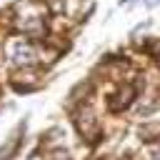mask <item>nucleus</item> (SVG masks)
<instances>
[{
    "instance_id": "nucleus-1",
    "label": "nucleus",
    "mask_w": 160,
    "mask_h": 160,
    "mask_svg": "<svg viewBox=\"0 0 160 160\" xmlns=\"http://www.w3.org/2000/svg\"><path fill=\"white\" fill-rule=\"evenodd\" d=\"M20 132H22V128H18V130L8 138V142L0 148V160H10V155L15 152V148H18V142H20Z\"/></svg>"
},
{
    "instance_id": "nucleus-2",
    "label": "nucleus",
    "mask_w": 160,
    "mask_h": 160,
    "mask_svg": "<svg viewBox=\"0 0 160 160\" xmlns=\"http://www.w3.org/2000/svg\"><path fill=\"white\" fill-rule=\"evenodd\" d=\"M32 48L30 45H18V50H15V62H32Z\"/></svg>"
},
{
    "instance_id": "nucleus-3",
    "label": "nucleus",
    "mask_w": 160,
    "mask_h": 160,
    "mask_svg": "<svg viewBox=\"0 0 160 160\" xmlns=\"http://www.w3.org/2000/svg\"><path fill=\"white\" fill-rule=\"evenodd\" d=\"M155 2H158V0H148V5H150V8H152V5H155Z\"/></svg>"
}]
</instances>
